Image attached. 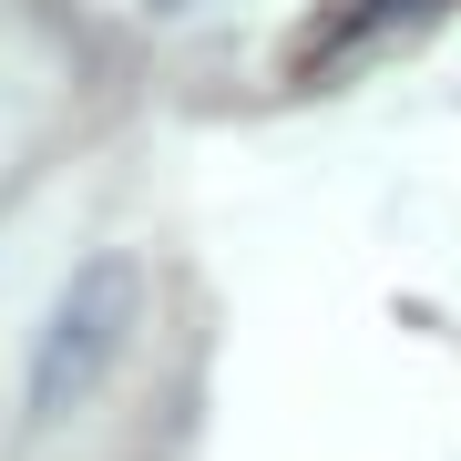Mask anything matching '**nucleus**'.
I'll use <instances>...</instances> for the list:
<instances>
[{"label":"nucleus","mask_w":461,"mask_h":461,"mask_svg":"<svg viewBox=\"0 0 461 461\" xmlns=\"http://www.w3.org/2000/svg\"><path fill=\"white\" fill-rule=\"evenodd\" d=\"M133 318H144V267H133L123 247L83 257L62 277V297H51V318L32 329V369H21V411L32 420H62L83 411V400L103 390V369L123 359Z\"/></svg>","instance_id":"1"},{"label":"nucleus","mask_w":461,"mask_h":461,"mask_svg":"<svg viewBox=\"0 0 461 461\" xmlns=\"http://www.w3.org/2000/svg\"><path fill=\"white\" fill-rule=\"evenodd\" d=\"M400 11H411V0H339V11H329V21H318V32H308V41H297V72H329V62H339V51H359L369 32H390V21H400Z\"/></svg>","instance_id":"2"},{"label":"nucleus","mask_w":461,"mask_h":461,"mask_svg":"<svg viewBox=\"0 0 461 461\" xmlns=\"http://www.w3.org/2000/svg\"><path fill=\"white\" fill-rule=\"evenodd\" d=\"M154 11H185V0H154Z\"/></svg>","instance_id":"3"}]
</instances>
